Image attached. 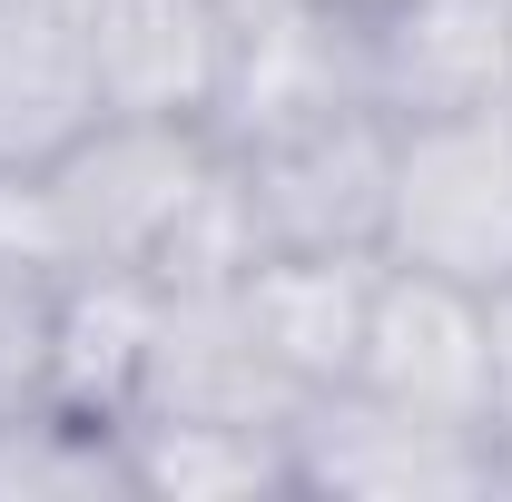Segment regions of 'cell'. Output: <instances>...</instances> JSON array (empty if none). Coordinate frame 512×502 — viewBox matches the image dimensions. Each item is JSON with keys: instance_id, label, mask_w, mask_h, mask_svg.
Returning a JSON list of instances; mask_svg holds the SVG:
<instances>
[{"instance_id": "5", "label": "cell", "mask_w": 512, "mask_h": 502, "mask_svg": "<svg viewBox=\"0 0 512 502\" xmlns=\"http://www.w3.org/2000/svg\"><path fill=\"white\" fill-rule=\"evenodd\" d=\"M306 404H316V394L266 355V335H256V315H247L237 286H158L128 414H168V424H266V434H286Z\"/></svg>"}, {"instance_id": "4", "label": "cell", "mask_w": 512, "mask_h": 502, "mask_svg": "<svg viewBox=\"0 0 512 502\" xmlns=\"http://www.w3.org/2000/svg\"><path fill=\"white\" fill-rule=\"evenodd\" d=\"M286 453H296V502H493V493H512L483 424L404 414L365 384H325L286 424Z\"/></svg>"}, {"instance_id": "7", "label": "cell", "mask_w": 512, "mask_h": 502, "mask_svg": "<svg viewBox=\"0 0 512 502\" xmlns=\"http://www.w3.org/2000/svg\"><path fill=\"white\" fill-rule=\"evenodd\" d=\"M365 109L394 128L512 99V0H355Z\"/></svg>"}, {"instance_id": "12", "label": "cell", "mask_w": 512, "mask_h": 502, "mask_svg": "<svg viewBox=\"0 0 512 502\" xmlns=\"http://www.w3.org/2000/svg\"><path fill=\"white\" fill-rule=\"evenodd\" d=\"M0 502H138L128 414L69 404V394L0 414Z\"/></svg>"}, {"instance_id": "1", "label": "cell", "mask_w": 512, "mask_h": 502, "mask_svg": "<svg viewBox=\"0 0 512 502\" xmlns=\"http://www.w3.org/2000/svg\"><path fill=\"white\" fill-rule=\"evenodd\" d=\"M207 178H217V128L109 109L60 158L0 178V237L50 276H148Z\"/></svg>"}, {"instance_id": "8", "label": "cell", "mask_w": 512, "mask_h": 502, "mask_svg": "<svg viewBox=\"0 0 512 502\" xmlns=\"http://www.w3.org/2000/svg\"><path fill=\"white\" fill-rule=\"evenodd\" d=\"M365 109V50H355V0H237V50L217 89V138Z\"/></svg>"}, {"instance_id": "2", "label": "cell", "mask_w": 512, "mask_h": 502, "mask_svg": "<svg viewBox=\"0 0 512 502\" xmlns=\"http://www.w3.org/2000/svg\"><path fill=\"white\" fill-rule=\"evenodd\" d=\"M227 178L247 197V227L266 256H384L394 207V119L384 109H325V119L217 138Z\"/></svg>"}, {"instance_id": "3", "label": "cell", "mask_w": 512, "mask_h": 502, "mask_svg": "<svg viewBox=\"0 0 512 502\" xmlns=\"http://www.w3.org/2000/svg\"><path fill=\"white\" fill-rule=\"evenodd\" d=\"M384 256L434 266L453 286H512V99L394 128Z\"/></svg>"}, {"instance_id": "13", "label": "cell", "mask_w": 512, "mask_h": 502, "mask_svg": "<svg viewBox=\"0 0 512 502\" xmlns=\"http://www.w3.org/2000/svg\"><path fill=\"white\" fill-rule=\"evenodd\" d=\"M138 502H296V453L266 424H168L128 414Z\"/></svg>"}, {"instance_id": "15", "label": "cell", "mask_w": 512, "mask_h": 502, "mask_svg": "<svg viewBox=\"0 0 512 502\" xmlns=\"http://www.w3.org/2000/svg\"><path fill=\"white\" fill-rule=\"evenodd\" d=\"M60 365V276L0 237V414L40 404Z\"/></svg>"}, {"instance_id": "11", "label": "cell", "mask_w": 512, "mask_h": 502, "mask_svg": "<svg viewBox=\"0 0 512 502\" xmlns=\"http://www.w3.org/2000/svg\"><path fill=\"white\" fill-rule=\"evenodd\" d=\"M375 266L384 256H256L247 276H237V296H247L266 355L306 384V394L355 375L365 306H375Z\"/></svg>"}, {"instance_id": "14", "label": "cell", "mask_w": 512, "mask_h": 502, "mask_svg": "<svg viewBox=\"0 0 512 502\" xmlns=\"http://www.w3.org/2000/svg\"><path fill=\"white\" fill-rule=\"evenodd\" d=\"M148 315H158V276H60L50 394L128 414V384H138V355H148Z\"/></svg>"}, {"instance_id": "16", "label": "cell", "mask_w": 512, "mask_h": 502, "mask_svg": "<svg viewBox=\"0 0 512 502\" xmlns=\"http://www.w3.org/2000/svg\"><path fill=\"white\" fill-rule=\"evenodd\" d=\"M483 434H493L503 483H512V286H493V404H483Z\"/></svg>"}, {"instance_id": "10", "label": "cell", "mask_w": 512, "mask_h": 502, "mask_svg": "<svg viewBox=\"0 0 512 502\" xmlns=\"http://www.w3.org/2000/svg\"><path fill=\"white\" fill-rule=\"evenodd\" d=\"M109 119L89 0H0V178L60 158L79 128Z\"/></svg>"}, {"instance_id": "9", "label": "cell", "mask_w": 512, "mask_h": 502, "mask_svg": "<svg viewBox=\"0 0 512 502\" xmlns=\"http://www.w3.org/2000/svg\"><path fill=\"white\" fill-rule=\"evenodd\" d=\"M99 40V99L119 119H217L237 0H89Z\"/></svg>"}, {"instance_id": "6", "label": "cell", "mask_w": 512, "mask_h": 502, "mask_svg": "<svg viewBox=\"0 0 512 502\" xmlns=\"http://www.w3.org/2000/svg\"><path fill=\"white\" fill-rule=\"evenodd\" d=\"M365 394L404 404V414H444V424H483L493 404V296L453 286L434 266H375V306H365V345L355 375Z\"/></svg>"}]
</instances>
